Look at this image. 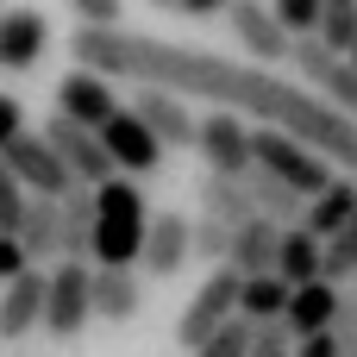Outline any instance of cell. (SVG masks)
I'll list each match as a JSON object with an SVG mask.
<instances>
[{
    "label": "cell",
    "instance_id": "1",
    "mask_svg": "<svg viewBox=\"0 0 357 357\" xmlns=\"http://www.w3.org/2000/svg\"><path fill=\"white\" fill-rule=\"evenodd\" d=\"M69 69H94L107 82H138V88H169V94H195L220 113H251L301 144H314L326 163H339L357 176V119L326 107L307 82H282L264 63H238L220 50H195V44H169V38H144V31H69Z\"/></svg>",
    "mask_w": 357,
    "mask_h": 357
},
{
    "label": "cell",
    "instance_id": "2",
    "mask_svg": "<svg viewBox=\"0 0 357 357\" xmlns=\"http://www.w3.org/2000/svg\"><path fill=\"white\" fill-rule=\"evenodd\" d=\"M151 220L157 213L144 207V188L132 176H113L107 188H94V270H138Z\"/></svg>",
    "mask_w": 357,
    "mask_h": 357
},
{
    "label": "cell",
    "instance_id": "3",
    "mask_svg": "<svg viewBox=\"0 0 357 357\" xmlns=\"http://www.w3.org/2000/svg\"><path fill=\"white\" fill-rule=\"evenodd\" d=\"M251 151H257V169H270L276 182H289L295 195H307V201H320L345 169H333L314 144H301V138H289V132H276V126H257L251 132Z\"/></svg>",
    "mask_w": 357,
    "mask_h": 357
},
{
    "label": "cell",
    "instance_id": "4",
    "mask_svg": "<svg viewBox=\"0 0 357 357\" xmlns=\"http://www.w3.org/2000/svg\"><path fill=\"white\" fill-rule=\"evenodd\" d=\"M238 314H245V276H238L232 264H226V270H207V282L195 289V301L176 314V345L195 357L213 333H226Z\"/></svg>",
    "mask_w": 357,
    "mask_h": 357
},
{
    "label": "cell",
    "instance_id": "5",
    "mask_svg": "<svg viewBox=\"0 0 357 357\" xmlns=\"http://www.w3.org/2000/svg\"><path fill=\"white\" fill-rule=\"evenodd\" d=\"M94 320V264H56L50 270V307H44V339L75 345Z\"/></svg>",
    "mask_w": 357,
    "mask_h": 357
},
{
    "label": "cell",
    "instance_id": "6",
    "mask_svg": "<svg viewBox=\"0 0 357 357\" xmlns=\"http://www.w3.org/2000/svg\"><path fill=\"white\" fill-rule=\"evenodd\" d=\"M295 75L326 100V107H339V113H351L357 119V63L351 56H339L326 38H295Z\"/></svg>",
    "mask_w": 357,
    "mask_h": 357
},
{
    "label": "cell",
    "instance_id": "7",
    "mask_svg": "<svg viewBox=\"0 0 357 357\" xmlns=\"http://www.w3.org/2000/svg\"><path fill=\"white\" fill-rule=\"evenodd\" d=\"M44 138L56 144V157L69 163V176H75L82 188H107V182L119 176V163H113V151L100 144V132H82L75 119L50 113V119H44Z\"/></svg>",
    "mask_w": 357,
    "mask_h": 357
},
{
    "label": "cell",
    "instance_id": "8",
    "mask_svg": "<svg viewBox=\"0 0 357 357\" xmlns=\"http://www.w3.org/2000/svg\"><path fill=\"white\" fill-rule=\"evenodd\" d=\"M201 163H207V176H232V182H245L251 169H257V151H251V132H245V119L238 113H207L201 119Z\"/></svg>",
    "mask_w": 357,
    "mask_h": 357
},
{
    "label": "cell",
    "instance_id": "9",
    "mask_svg": "<svg viewBox=\"0 0 357 357\" xmlns=\"http://www.w3.org/2000/svg\"><path fill=\"white\" fill-rule=\"evenodd\" d=\"M6 169L25 182V195H38V201H63L69 188H82L75 176H69V163L56 157V144L44 138V132H25L13 151H6Z\"/></svg>",
    "mask_w": 357,
    "mask_h": 357
},
{
    "label": "cell",
    "instance_id": "10",
    "mask_svg": "<svg viewBox=\"0 0 357 357\" xmlns=\"http://www.w3.org/2000/svg\"><path fill=\"white\" fill-rule=\"evenodd\" d=\"M56 113L75 119L82 132H107L126 107H119V94H113L107 75H94V69H69V75L56 82Z\"/></svg>",
    "mask_w": 357,
    "mask_h": 357
},
{
    "label": "cell",
    "instance_id": "11",
    "mask_svg": "<svg viewBox=\"0 0 357 357\" xmlns=\"http://www.w3.org/2000/svg\"><path fill=\"white\" fill-rule=\"evenodd\" d=\"M226 25H232V38L251 50V63H264V69H276V63L295 56V38L282 31L276 6H264V0H238V6L226 13Z\"/></svg>",
    "mask_w": 357,
    "mask_h": 357
},
{
    "label": "cell",
    "instance_id": "12",
    "mask_svg": "<svg viewBox=\"0 0 357 357\" xmlns=\"http://www.w3.org/2000/svg\"><path fill=\"white\" fill-rule=\"evenodd\" d=\"M44 307H50V270H25L19 282H6L0 289V345L44 333Z\"/></svg>",
    "mask_w": 357,
    "mask_h": 357
},
{
    "label": "cell",
    "instance_id": "13",
    "mask_svg": "<svg viewBox=\"0 0 357 357\" xmlns=\"http://www.w3.org/2000/svg\"><path fill=\"white\" fill-rule=\"evenodd\" d=\"M132 113L163 138V151H195V144H201V119H195V113H188V100H182V94H169V88H138Z\"/></svg>",
    "mask_w": 357,
    "mask_h": 357
},
{
    "label": "cell",
    "instance_id": "14",
    "mask_svg": "<svg viewBox=\"0 0 357 357\" xmlns=\"http://www.w3.org/2000/svg\"><path fill=\"white\" fill-rule=\"evenodd\" d=\"M100 144L113 151L119 176H132V182H138V176H157V169H163V138H157V132H151V126H144L132 107H126V113H119V119L100 132Z\"/></svg>",
    "mask_w": 357,
    "mask_h": 357
},
{
    "label": "cell",
    "instance_id": "15",
    "mask_svg": "<svg viewBox=\"0 0 357 357\" xmlns=\"http://www.w3.org/2000/svg\"><path fill=\"white\" fill-rule=\"evenodd\" d=\"M195 264V220L188 213H157L151 220V238H144V276L151 282H169Z\"/></svg>",
    "mask_w": 357,
    "mask_h": 357
},
{
    "label": "cell",
    "instance_id": "16",
    "mask_svg": "<svg viewBox=\"0 0 357 357\" xmlns=\"http://www.w3.org/2000/svg\"><path fill=\"white\" fill-rule=\"evenodd\" d=\"M44 44H50V19H44L38 6H6V19H0V69H6V75L38 69Z\"/></svg>",
    "mask_w": 357,
    "mask_h": 357
},
{
    "label": "cell",
    "instance_id": "17",
    "mask_svg": "<svg viewBox=\"0 0 357 357\" xmlns=\"http://www.w3.org/2000/svg\"><path fill=\"white\" fill-rule=\"evenodd\" d=\"M195 213H207V220H220V226H232V232H245L251 220H264L257 201H251V188L232 182V176H201V182H195Z\"/></svg>",
    "mask_w": 357,
    "mask_h": 357
},
{
    "label": "cell",
    "instance_id": "18",
    "mask_svg": "<svg viewBox=\"0 0 357 357\" xmlns=\"http://www.w3.org/2000/svg\"><path fill=\"white\" fill-rule=\"evenodd\" d=\"M339 307H345V289H339V282H307V289H295V301H289V333H295V339H320V333L339 326Z\"/></svg>",
    "mask_w": 357,
    "mask_h": 357
},
{
    "label": "cell",
    "instance_id": "19",
    "mask_svg": "<svg viewBox=\"0 0 357 357\" xmlns=\"http://www.w3.org/2000/svg\"><path fill=\"white\" fill-rule=\"evenodd\" d=\"M19 245H25V257H31V270L63 264V201H38V195H31L25 226H19Z\"/></svg>",
    "mask_w": 357,
    "mask_h": 357
},
{
    "label": "cell",
    "instance_id": "20",
    "mask_svg": "<svg viewBox=\"0 0 357 357\" xmlns=\"http://www.w3.org/2000/svg\"><path fill=\"white\" fill-rule=\"evenodd\" d=\"M144 307V276L138 270H94V320L126 326Z\"/></svg>",
    "mask_w": 357,
    "mask_h": 357
},
{
    "label": "cell",
    "instance_id": "21",
    "mask_svg": "<svg viewBox=\"0 0 357 357\" xmlns=\"http://www.w3.org/2000/svg\"><path fill=\"white\" fill-rule=\"evenodd\" d=\"M245 188H251L257 213H264V220H276L282 232L307 226V195H295V188H289V182H276L270 169H251V176H245Z\"/></svg>",
    "mask_w": 357,
    "mask_h": 357
},
{
    "label": "cell",
    "instance_id": "22",
    "mask_svg": "<svg viewBox=\"0 0 357 357\" xmlns=\"http://www.w3.org/2000/svg\"><path fill=\"white\" fill-rule=\"evenodd\" d=\"M276 276L289 282V289H307V282H326V245L307 232V226H295V232H282V257H276Z\"/></svg>",
    "mask_w": 357,
    "mask_h": 357
},
{
    "label": "cell",
    "instance_id": "23",
    "mask_svg": "<svg viewBox=\"0 0 357 357\" xmlns=\"http://www.w3.org/2000/svg\"><path fill=\"white\" fill-rule=\"evenodd\" d=\"M276 257H282V226L276 220H251L232 245V270L238 276H276Z\"/></svg>",
    "mask_w": 357,
    "mask_h": 357
},
{
    "label": "cell",
    "instance_id": "24",
    "mask_svg": "<svg viewBox=\"0 0 357 357\" xmlns=\"http://www.w3.org/2000/svg\"><path fill=\"white\" fill-rule=\"evenodd\" d=\"M357 220V176H339L320 201H307V232L326 245V238H339L345 226Z\"/></svg>",
    "mask_w": 357,
    "mask_h": 357
},
{
    "label": "cell",
    "instance_id": "25",
    "mask_svg": "<svg viewBox=\"0 0 357 357\" xmlns=\"http://www.w3.org/2000/svg\"><path fill=\"white\" fill-rule=\"evenodd\" d=\"M94 257V188H69L63 195V264H88Z\"/></svg>",
    "mask_w": 357,
    "mask_h": 357
},
{
    "label": "cell",
    "instance_id": "26",
    "mask_svg": "<svg viewBox=\"0 0 357 357\" xmlns=\"http://www.w3.org/2000/svg\"><path fill=\"white\" fill-rule=\"evenodd\" d=\"M289 301H295V289L282 276H245V320H257V326L289 320Z\"/></svg>",
    "mask_w": 357,
    "mask_h": 357
},
{
    "label": "cell",
    "instance_id": "27",
    "mask_svg": "<svg viewBox=\"0 0 357 357\" xmlns=\"http://www.w3.org/2000/svg\"><path fill=\"white\" fill-rule=\"evenodd\" d=\"M232 245H238V232H232V226H220V220L195 213V257H201V264L226 270V264H232Z\"/></svg>",
    "mask_w": 357,
    "mask_h": 357
},
{
    "label": "cell",
    "instance_id": "28",
    "mask_svg": "<svg viewBox=\"0 0 357 357\" xmlns=\"http://www.w3.org/2000/svg\"><path fill=\"white\" fill-rule=\"evenodd\" d=\"M270 6L289 38H320V25H326V0H270Z\"/></svg>",
    "mask_w": 357,
    "mask_h": 357
},
{
    "label": "cell",
    "instance_id": "29",
    "mask_svg": "<svg viewBox=\"0 0 357 357\" xmlns=\"http://www.w3.org/2000/svg\"><path fill=\"white\" fill-rule=\"evenodd\" d=\"M251 345H257V320H245V314H238L226 333H213L195 357H251Z\"/></svg>",
    "mask_w": 357,
    "mask_h": 357
},
{
    "label": "cell",
    "instance_id": "30",
    "mask_svg": "<svg viewBox=\"0 0 357 357\" xmlns=\"http://www.w3.org/2000/svg\"><path fill=\"white\" fill-rule=\"evenodd\" d=\"M25 207H31V195H25V182H19V176L6 169V157H0V232H13V238H19Z\"/></svg>",
    "mask_w": 357,
    "mask_h": 357
},
{
    "label": "cell",
    "instance_id": "31",
    "mask_svg": "<svg viewBox=\"0 0 357 357\" xmlns=\"http://www.w3.org/2000/svg\"><path fill=\"white\" fill-rule=\"evenodd\" d=\"M69 13H75V25H88V31H119L126 0H69Z\"/></svg>",
    "mask_w": 357,
    "mask_h": 357
},
{
    "label": "cell",
    "instance_id": "32",
    "mask_svg": "<svg viewBox=\"0 0 357 357\" xmlns=\"http://www.w3.org/2000/svg\"><path fill=\"white\" fill-rule=\"evenodd\" d=\"M295 351H301V339L289 333V320L257 326V345H251V357H295Z\"/></svg>",
    "mask_w": 357,
    "mask_h": 357
},
{
    "label": "cell",
    "instance_id": "33",
    "mask_svg": "<svg viewBox=\"0 0 357 357\" xmlns=\"http://www.w3.org/2000/svg\"><path fill=\"white\" fill-rule=\"evenodd\" d=\"M25 270H31V257H25V245H19L13 232H0V289H6V282H19Z\"/></svg>",
    "mask_w": 357,
    "mask_h": 357
},
{
    "label": "cell",
    "instance_id": "34",
    "mask_svg": "<svg viewBox=\"0 0 357 357\" xmlns=\"http://www.w3.org/2000/svg\"><path fill=\"white\" fill-rule=\"evenodd\" d=\"M19 138H25V107H19L13 94H0V157H6Z\"/></svg>",
    "mask_w": 357,
    "mask_h": 357
},
{
    "label": "cell",
    "instance_id": "35",
    "mask_svg": "<svg viewBox=\"0 0 357 357\" xmlns=\"http://www.w3.org/2000/svg\"><path fill=\"white\" fill-rule=\"evenodd\" d=\"M339 351L345 357H357V289H345V307H339Z\"/></svg>",
    "mask_w": 357,
    "mask_h": 357
},
{
    "label": "cell",
    "instance_id": "36",
    "mask_svg": "<svg viewBox=\"0 0 357 357\" xmlns=\"http://www.w3.org/2000/svg\"><path fill=\"white\" fill-rule=\"evenodd\" d=\"M295 357H345V351H339V333H320V339H301Z\"/></svg>",
    "mask_w": 357,
    "mask_h": 357
},
{
    "label": "cell",
    "instance_id": "37",
    "mask_svg": "<svg viewBox=\"0 0 357 357\" xmlns=\"http://www.w3.org/2000/svg\"><path fill=\"white\" fill-rule=\"evenodd\" d=\"M238 0H182L176 13H188V19H213V13H232Z\"/></svg>",
    "mask_w": 357,
    "mask_h": 357
},
{
    "label": "cell",
    "instance_id": "38",
    "mask_svg": "<svg viewBox=\"0 0 357 357\" xmlns=\"http://www.w3.org/2000/svg\"><path fill=\"white\" fill-rule=\"evenodd\" d=\"M326 13H357V0H326Z\"/></svg>",
    "mask_w": 357,
    "mask_h": 357
},
{
    "label": "cell",
    "instance_id": "39",
    "mask_svg": "<svg viewBox=\"0 0 357 357\" xmlns=\"http://www.w3.org/2000/svg\"><path fill=\"white\" fill-rule=\"evenodd\" d=\"M151 6H182V0H151Z\"/></svg>",
    "mask_w": 357,
    "mask_h": 357
},
{
    "label": "cell",
    "instance_id": "40",
    "mask_svg": "<svg viewBox=\"0 0 357 357\" xmlns=\"http://www.w3.org/2000/svg\"><path fill=\"white\" fill-rule=\"evenodd\" d=\"M0 19H6V0H0Z\"/></svg>",
    "mask_w": 357,
    "mask_h": 357
}]
</instances>
